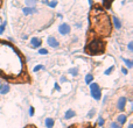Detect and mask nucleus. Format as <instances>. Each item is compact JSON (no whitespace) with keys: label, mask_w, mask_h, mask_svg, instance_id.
Wrapping results in <instances>:
<instances>
[{"label":"nucleus","mask_w":133,"mask_h":128,"mask_svg":"<svg viewBox=\"0 0 133 128\" xmlns=\"http://www.w3.org/2000/svg\"><path fill=\"white\" fill-rule=\"evenodd\" d=\"M85 50L88 51V54L90 55H96V54H102L104 50L103 42L99 40H94L91 43H89L88 48H85Z\"/></svg>","instance_id":"1"},{"label":"nucleus","mask_w":133,"mask_h":128,"mask_svg":"<svg viewBox=\"0 0 133 128\" xmlns=\"http://www.w3.org/2000/svg\"><path fill=\"white\" fill-rule=\"evenodd\" d=\"M90 94L95 100H99L102 97V90L97 83H91L90 84Z\"/></svg>","instance_id":"2"},{"label":"nucleus","mask_w":133,"mask_h":128,"mask_svg":"<svg viewBox=\"0 0 133 128\" xmlns=\"http://www.w3.org/2000/svg\"><path fill=\"white\" fill-rule=\"evenodd\" d=\"M70 30H71L70 26L65 22L61 23V25L58 26V33H60L61 35H68L69 33H70Z\"/></svg>","instance_id":"3"},{"label":"nucleus","mask_w":133,"mask_h":128,"mask_svg":"<svg viewBox=\"0 0 133 128\" xmlns=\"http://www.w3.org/2000/svg\"><path fill=\"white\" fill-rule=\"evenodd\" d=\"M126 103H127V98H125V97H122V98L118 99L117 108L120 111V112H123V111L125 110V107H126Z\"/></svg>","instance_id":"4"},{"label":"nucleus","mask_w":133,"mask_h":128,"mask_svg":"<svg viewBox=\"0 0 133 128\" xmlns=\"http://www.w3.org/2000/svg\"><path fill=\"white\" fill-rule=\"evenodd\" d=\"M47 43H48V46L51 47V48H58V46H60L58 41L54 36H48L47 37Z\"/></svg>","instance_id":"5"},{"label":"nucleus","mask_w":133,"mask_h":128,"mask_svg":"<svg viewBox=\"0 0 133 128\" xmlns=\"http://www.w3.org/2000/svg\"><path fill=\"white\" fill-rule=\"evenodd\" d=\"M29 43H30V47H32V48L39 49L42 44V41H41V39H39V37H33V39H30Z\"/></svg>","instance_id":"6"},{"label":"nucleus","mask_w":133,"mask_h":128,"mask_svg":"<svg viewBox=\"0 0 133 128\" xmlns=\"http://www.w3.org/2000/svg\"><path fill=\"white\" fill-rule=\"evenodd\" d=\"M22 13L25 15H32V14H35L37 13V8L36 7H23L22 8Z\"/></svg>","instance_id":"7"},{"label":"nucleus","mask_w":133,"mask_h":128,"mask_svg":"<svg viewBox=\"0 0 133 128\" xmlns=\"http://www.w3.org/2000/svg\"><path fill=\"white\" fill-rule=\"evenodd\" d=\"M9 90H11V86L6 83H2L0 85V94H7L9 92Z\"/></svg>","instance_id":"8"},{"label":"nucleus","mask_w":133,"mask_h":128,"mask_svg":"<svg viewBox=\"0 0 133 128\" xmlns=\"http://www.w3.org/2000/svg\"><path fill=\"white\" fill-rule=\"evenodd\" d=\"M126 121H127V115H126V114H120V115H118V118H117V124H119L120 126H123V125H124Z\"/></svg>","instance_id":"9"},{"label":"nucleus","mask_w":133,"mask_h":128,"mask_svg":"<svg viewBox=\"0 0 133 128\" xmlns=\"http://www.w3.org/2000/svg\"><path fill=\"white\" fill-rule=\"evenodd\" d=\"M112 20H113V25H115L116 29H120V28H122V21L118 19V16L113 15L112 16Z\"/></svg>","instance_id":"10"},{"label":"nucleus","mask_w":133,"mask_h":128,"mask_svg":"<svg viewBox=\"0 0 133 128\" xmlns=\"http://www.w3.org/2000/svg\"><path fill=\"white\" fill-rule=\"evenodd\" d=\"M75 115H76L75 111H74V110H68L65 112V114H64V118L68 120V119H71V118H75Z\"/></svg>","instance_id":"11"},{"label":"nucleus","mask_w":133,"mask_h":128,"mask_svg":"<svg viewBox=\"0 0 133 128\" xmlns=\"http://www.w3.org/2000/svg\"><path fill=\"white\" fill-rule=\"evenodd\" d=\"M54 119H51V118H47L46 120H44V125H46L47 128H53L54 127Z\"/></svg>","instance_id":"12"},{"label":"nucleus","mask_w":133,"mask_h":128,"mask_svg":"<svg viewBox=\"0 0 133 128\" xmlns=\"http://www.w3.org/2000/svg\"><path fill=\"white\" fill-rule=\"evenodd\" d=\"M123 62L125 63V65H126L129 69H132V68H133V62H132V60H129V58H124V57H123Z\"/></svg>","instance_id":"13"},{"label":"nucleus","mask_w":133,"mask_h":128,"mask_svg":"<svg viewBox=\"0 0 133 128\" xmlns=\"http://www.w3.org/2000/svg\"><path fill=\"white\" fill-rule=\"evenodd\" d=\"M92 80H94V76H92L91 73H88V75L85 76V84L90 85L92 83Z\"/></svg>","instance_id":"14"},{"label":"nucleus","mask_w":133,"mask_h":128,"mask_svg":"<svg viewBox=\"0 0 133 128\" xmlns=\"http://www.w3.org/2000/svg\"><path fill=\"white\" fill-rule=\"evenodd\" d=\"M68 73L71 76H74V77H76V76L78 75V68H71L68 70Z\"/></svg>","instance_id":"15"},{"label":"nucleus","mask_w":133,"mask_h":128,"mask_svg":"<svg viewBox=\"0 0 133 128\" xmlns=\"http://www.w3.org/2000/svg\"><path fill=\"white\" fill-rule=\"evenodd\" d=\"M25 2L27 7H35L36 5V0H25Z\"/></svg>","instance_id":"16"},{"label":"nucleus","mask_w":133,"mask_h":128,"mask_svg":"<svg viewBox=\"0 0 133 128\" xmlns=\"http://www.w3.org/2000/svg\"><path fill=\"white\" fill-rule=\"evenodd\" d=\"M115 68H116V66H115V65H111V66H110V68H109V69H106V70H105V71H104V75H106V76L111 75V72H112V71H113V70H115Z\"/></svg>","instance_id":"17"},{"label":"nucleus","mask_w":133,"mask_h":128,"mask_svg":"<svg viewBox=\"0 0 133 128\" xmlns=\"http://www.w3.org/2000/svg\"><path fill=\"white\" fill-rule=\"evenodd\" d=\"M6 25H7V22L6 21H4V22L0 25V34H2V33L5 32V28H6Z\"/></svg>","instance_id":"18"},{"label":"nucleus","mask_w":133,"mask_h":128,"mask_svg":"<svg viewBox=\"0 0 133 128\" xmlns=\"http://www.w3.org/2000/svg\"><path fill=\"white\" fill-rule=\"evenodd\" d=\"M37 53H39L40 55H47V54H48V50L44 48H39V51H37Z\"/></svg>","instance_id":"19"},{"label":"nucleus","mask_w":133,"mask_h":128,"mask_svg":"<svg viewBox=\"0 0 133 128\" xmlns=\"http://www.w3.org/2000/svg\"><path fill=\"white\" fill-rule=\"evenodd\" d=\"M42 69H44V66L42 65V64H39V65H36L34 69H33V71H34V72H37V71L42 70Z\"/></svg>","instance_id":"20"},{"label":"nucleus","mask_w":133,"mask_h":128,"mask_svg":"<svg viewBox=\"0 0 133 128\" xmlns=\"http://www.w3.org/2000/svg\"><path fill=\"white\" fill-rule=\"evenodd\" d=\"M56 5H57V1H56V0H53V1H49V2H48V6L51 7V8L56 7Z\"/></svg>","instance_id":"21"},{"label":"nucleus","mask_w":133,"mask_h":128,"mask_svg":"<svg viewBox=\"0 0 133 128\" xmlns=\"http://www.w3.org/2000/svg\"><path fill=\"white\" fill-rule=\"evenodd\" d=\"M110 128H123V127L120 126L119 124H117V122H111V125H110Z\"/></svg>","instance_id":"22"},{"label":"nucleus","mask_w":133,"mask_h":128,"mask_svg":"<svg viewBox=\"0 0 133 128\" xmlns=\"http://www.w3.org/2000/svg\"><path fill=\"white\" fill-rule=\"evenodd\" d=\"M94 114H95V108H92V110L90 111L89 113H88L87 117H88V118H92V117H94Z\"/></svg>","instance_id":"23"},{"label":"nucleus","mask_w":133,"mask_h":128,"mask_svg":"<svg viewBox=\"0 0 133 128\" xmlns=\"http://www.w3.org/2000/svg\"><path fill=\"white\" fill-rule=\"evenodd\" d=\"M98 125H99V126H103V125H104V119H103V117H99V118H98Z\"/></svg>","instance_id":"24"},{"label":"nucleus","mask_w":133,"mask_h":128,"mask_svg":"<svg viewBox=\"0 0 133 128\" xmlns=\"http://www.w3.org/2000/svg\"><path fill=\"white\" fill-rule=\"evenodd\" d=\"M28 114H29L30 117L34 115V107H29V110H28Z\"/></svg>","instance_id":"25"},{"label":"nucleus","mask_w":133,"mask_h":128,"mask_svg":"<svg viewBox=\"0 0 133 128\" xmlns=\"http://www.w3.org/2000/svg\"><path fill=\"white\" fill-rule=\"evenodd\" d=\"M54 87H55L56 91H60V90H61V86L58 85V83H55V84H54Z\"/></svg>","instance_id":"26"},{"label":"nucleus","mask_w":133,"mask_h":128,"mask_svg":"<svg viewBox=\"0 0 133 128\" xmlns=\"http://www.w3.org/2000/svg\"><path fill=\"white\" fill-rule=\"evenodd\" d=\"M127 48H129L130 51H133V42H130L129 46H127Z\"/></svg>","instance_id":"27"},{"label":"nucleus","mask_w":133,"mask_h":128,"mask_svg":"<svg viewBox=\"0 0 133 128\" xmlns=\"http://www.w3.org/2000/svg\"><path fill=\"white\" fill-rule=\"evenodd\" d=\"M66 80H68V79H66V77H65V76H62V77L60 78V82H61V83H65Z\"/></svg>","instance_id":"28"},{"label":"nucleus","mask_w":133,"mask_h":128,"mask_svg":"<svg viewBox=\"0 0 133 128\" xmlns=\"http://www.w3.org/2000/svg\"><path fill=\"white\" fill-rule=\"evenodd\" d=\"M122 72L124 73V75H127V73H129V70H127L126 68H124V66H123V68H122Z\"/></svg>","instance_id":"29"},{"label":"nucleus","mask_w":133,"mask_h":128,"mask_svg":"<svg viewBox=\"0 0 133 128\" xmlns=\"http://www.w3.org/2000/svg\"><path fill=\"white\" fill-rule=\"evenodd\" d=\"M75 26H76V28H77V27H78V28H81V27H82V25H81V23H76Z\"/></svg>","instance_id":"30"},{"label":"nucleus","mask_w":133,"mask_h":128,"mask_svg":"<svg viewBox=\"0 0 133 128\" xmlns=\"http://www.w3.org/2000/svg\"><path fill=\"white\" fill-rule=\"evenodd\" d=\"M48 2H49V1H48V0H43V4H46V5H48Z\"/></svg>","instance_id":"31"},{"label":"nucleus","mask_w":133,"mask_h":128,"mask_svg":"<svg viewBox=\"0 0 133 128\" xmlns=\"http://www.w3.org/2000/svg\"><path fill=\"white\" fill-rule=\"evenodd\" d=\"M127 128H133V125H132V124H130V125H129V127H127Z\"/></svg>","instance_id":"32"},{"label":"nucleus","mask_w":133,"mask_h":128,"mask_svg":"<svg viewBox=\"0 0 133 128\" xmlns=\"http://www.w3.org/2000/svg\"><path fill=\"white\" fill-rule=\"evenodd\" d=\"M92 2H94L92 0H89V4H90V5H92Z\"/></svg>","instance_id":"33"}]
</instances>
